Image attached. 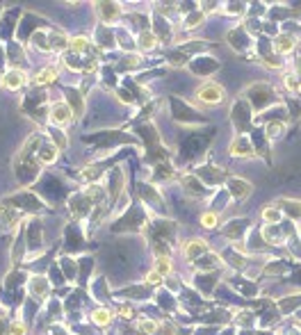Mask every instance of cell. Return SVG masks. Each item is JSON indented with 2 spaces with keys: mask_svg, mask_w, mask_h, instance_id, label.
I'll list each match as a JSON object with an SVG mask.
<instances>
[{
  "mask_svg": "<svg viewBox=\"0 0 301 335\" xmlns=\"http://www.w3.org/2000/svg\"><path fill=\"white\" fill-rule=\"evenodd\" d=\"M44 144V135L41 132H32L25 139V144L21 146L19 155L14 160V169H16V178L23 185L32 183L34 178L39 176V160H37V148Z\"/></svg>",
  "mask_w": 301,
  "mask_h": 335,
  "instance_id": "cell-1",
  "label": "cell"
},
{
  "mask_svg": "<svg viewBox=\"0 0 301 335\" xmlns=\"http://www.w3.org/2000/svg\"><path fill=\"white\" fill-rule=\"evenodd\" d=\"M224 96H226V92L217 82H205L197 89V100H201L203 105H219V103H224Z\"/></svg>",
  "mask_w": 301,
  "mask_h": 335,
  "instance_id": "cell-2",
  "label": "cell"
},
{
  "mask_svg": "<svg viewBox=\"0 0 301 335\" xmlns=\"http://www.w3.org/2000/svg\"><path fill=\"white\" fill-rule=\"evenodd\" d=\"M249 98L255 110H262V107H267L269 103H272L274 96H272V89H269L267 85H255L249 89Z\"/></svg>",
  "mask_w": 301,
  "mask_h": 335,
  "instance_id": "cell-3",
  "label": "cell"
},
{
  "mask_svg": "<svg viewBox=\"0 0 301 335\" xmlns=\"http://www.w3.org/2000/svg\"><path fill=\"white\" fill-rule=\"evenodd\" d=\"M2 85H5L7 89H12V92H19V89H23V87L27 85V75L23 71H19V69H9V71L2 75Z\"/></svg>",
  "mask_w": 301,
  "mask_h": 335,
  "instance_id": "cell-4",
  "label": "cell"
},
{
  "mask_svg": "<svg viewBox=\"0 0 301 335\" xmlns=\"http://www.w3.org/2000/svg\"><path fill=\"white\" fill-rule=\"evenodd\" d=\"M208 244L203 239H190V242L183 244V256L187 260H199V256H208Z\"/></svg>",
  "mask_w": 301,
  "mask_h": 335,
  "instance_id": "cell-5",
  "label": "cell"
},
{
  "mask_svg": "<svg viewBox=\"0 0 301 335\" xmlns=\"http://www.w3.org/2000/svg\"><path fill=\"white\" fill-rule=\"evenodd\" d=\"M71 119H73V110L66 105V103H55V105L50 107V121L57 125V128L59 125H66Z\"/></svg>",
  "mask_w": 301,
  "mask_h": 335,
  "instance_id": "cell-6",
  "label": "cell"
},
{
  "mask_svg": "<svg viewBox=\"0 0 301 335\" xmlns=\"http://www.w3.org/2000/svg\"><path fill=\"white\" fill-rule=\"evenodd\" d=\"M19 219H21L19 210H14V208H7L5 203L0 205V230L14 228V226L19 223Z\"/></svg>",
  "mask_w": 301,
  "mask_h": 335,
  "instance_id": "cell-7",
  "label": "cell"
},
{
  "mask_svg": "<svg viewBox=\"0 0 301 335\" xmlns=\"http://www.w3.org/2000/svg\"><path fill=\"white\" fill-rule=\"evenodd\" d=\"M57 73H59V66L57 64H48L44 66L41 71H37V75H34V85H50V82H55V78H57Z\"/></svg>",
  "mask_w": 301,
  "mask_h": 335,
  "instance_id": "cell-8",
  "label": "cell"
},
{
  "mask_svg": "<svg viewBox=\"0 0 301 335\" xmlns=\"http://www.w3.org/2000/svg\"><path fill=\"white\" fill-rule=\"evenodd\" d=\"M57 153L59 148L52 142H48V144H41L39 153H37V160H39V165H52L55 160H57Z\"/></svg>",
  "mask_w": 301,
  "mask_h": 335,
  "instance_id": "cell-9",
  "label": "cell"
},
{
  "mask_svg": "<svg viewBox=\"0 0 301 335\" xmlns=\"http://www.w3.org/2000/svg\"><path fill=\"white\" fill-rule=\"evenodd\" d=\"M107 194H110V201H114V198L119 196V194H121V191H124V173H121V171L119 169H114L110 173V183H107Z\"/></svg>",
  "mask_w": 301,
  "mask_h": 335,
  "instance_id": "cell-10",
  "label": "cell"
},
{
  "mask_svg": "<svg viewBox=\"0 0 301 335\" xmlns=\"http://www.w3.org/2000/svg\"><path fill=\"white\" fill-rule=\"evenodd\" d=\"M251 183H247V180H240V178H233L230 180V191H233V196L237 198V201H244V198H249L251 194Z\"/></svg>",
  "mask_w": 301,
  "mask_h": 335,
  "instance_id": "cell-11",
  "label": "cell"
},
{
  "mask_svg": "<svg viewBox=\"0 0 301 335\" xmlns=\"http://www.w3.org/2000/svg\"><path fill=\"white\" fill-rule=\"evenodd\" d=\"M96 7H99V14H100V19H103L105 23L117 21L119 14H121V9H119L117 2H96Z\"/></svg>",
  "mask_w": 301,
  "mask_h": 335,
  "instance_id": "cell-12",
  "label": "cell"
},
{
  "mask_svg": "<svg viewBox=\"0 0 301 335\" xmlns=\"http://www.w3.org/2000/svg\"><path fill=\"white\" fill-rule=\"evenodd\" d=\"M276 208H283L292 219H301V201H292V198H281L276 201Z\"/></svg>",
  "mask_w": 301,
  "mask_h": 335,
  "instance_id": "cell-13",
  "label": "cell"
},
{
  "mask_svg": "<svg viewBox=\"0 0 301 335\" xmlns=\"http://www.w3.org/2000/svg\"><path fill=\"white\" fill-rule=\"evenodd\" d=\"M295 37H290V34H278L274 41V48H276V53H281V55H288L292 53V48H295Z\"/></svg>",
  "mask_w": 301,
  "mask_h": 335,
  "instance_id": "cell-14",
  "label": "cell"
},
{
  "mask_svg": "<svg viewBox=\"0 0 301 335\" xmlns=\"http://www.w3.org/2000/svg\"><path fill=\"white\" fill-rule=\"evenodd\" d=\"M66 98H69V103H66V105L75 107L73 117H82V112H85V103H82V98H80V94L73 92V89H66Z\"/></svg>",
  "mask_w": 301,
  "mask_h": 335,
  "instance_id": "cell-15",
  "label": "cell"
},
{
  "mask_svg": "<svg viewBox=\"0 0 301 335\" xmlns=\"http://www.w3.org/2000/svg\"><path fill=\"white\" fill-rule=\"evenodd\" d=\"M230 153H233V155H244V158L253 155V153H251L249 142H247L244 137H235V139H233V144H230Z\"/></svg>",
  "mask_w": 301,
  "mask_h": 335,
  "instance_id": "cell-16",
  "label": "cell"
},
{
  "mask_svg": "<svg viewBox=\"0 0 301 335\" xmlns=\"http://www.w3.org/2000/svg\"><path fill=\"white\" fill-rule=\"evenodd\" d=\"M219 264H222V258L215 256V253H208L205 258H199L197 260L199 269H215V267H219Z\"/></svg>",
  "mask_w": 301,
  "mask_h": 335,
  "instance_id": "cell-17",
  "label": "cell"
},
{
  "mask_svg": "<svg viewBox=\"0 0 301 335\" xmlns=\"http://www.w3.org/2000/svg\"><path fill=\"white\" fill-rule=\"evenodd\" d=\"M262 221L265 223H278L281 221V210L276 205H267L262 208Z\"/></svg>",
  "mask_w": 301,
  "mask_h": 335,
  "instance_id": "cell-18",
  "label": "cell"
},
{
  "mask_svg": "<svg viewBox=\"0 0 301 335\" xmlns=\"http://www.w3.org/2000/svg\"><path fill=\"white\" fill-rule=\"evenodd\" d=\"M139 46H142V50H153L157 46V37L153 32H149V30H144L139 34Z\"/></svg>",
  "mask_w": 301,
  "mask_h": 335,
  "instance_id": "cell-19",
  "label": "cell"
},
{
  "mask_svg": "<svg viewBox=\"0 0 301 335\" xmlns=\"http://www.w3.org/2000/svg\"><path fill=\"white\" fill-rule=\"evenodd\" d=\"M155 271L160 276H169L171 274V258L169 256H157L155 258Z\"/></svg>",
  "mask_w": 301,
  "mask_h": 335,
  "instance_id": "cell-20",
  "label": "cell"
},
{
  "mask_svg": "<svg viewBox=\"0 0 301 335\" xmlns=\"http://www.w3.org/2000/svg\"><path fill=\"white\" fill-rule=\"evenodd\" d=\"M69 48H71L73 55H82L87 48H89V39H87V37H75V39H71Z\"/></svg>",
  "mask_w": 301,
  "mask_h": 335,
  "instance_id": "cell-21",
  "label": "cell"
},
{
  "mask_svg": "<svg viewBox=\"0 0 301 335\" xmlns=\"http://www.w3.org/2000/svg\"><path fill=\"white\" fill-rule=\"evenodd\" d=\"M92 319L99 324V326H107V324L112 322V312L110 310H105V308H99V310H94L92 312Z\"/></svg>",
  "mask_w": 301,
  "mask_h": 335,
  "instance_id": "cell-22",
  "label": "cell"
},
{
  "mask_svg": "<svg viewBox=\"0 0 301 335\" xmlns=\"http://www.w3.org/2000/svg\"><path fill=\"white\" fill-rule=\"evenodd\" d=\"M183 185L187 187V194H192V196H203V187H201V185H199L192 176L183 178Z\"/></svg>",
  "mask_w": 301,
  "mask_h": 335,
  "instance_id": "cell-23",
  "label": "cell"
},
{
  "mask_svg": "<svg viewBox=\"0 0 301 335\" xmlns=\"http://www.w3.org/2000/svg\"><path fill=\"white\" fill-rule=\"evenodd\" d=\"M48 135H50V142L55 146H57L59 151H62V148H66V139H64V132L59 130V128H50V130H48Z\"/></svg>",
  "mask_w": 301,
  "mask_h": 335,
  "instance_id": "cell-24",
  "label": "cell"
},
{
  "mask_svg": "<svg viewBox=\"0 0 301 335\" xmlns=\"http://www.w3.org/2000/svg\"><path fill=\"white\" fill-rule=\"evenodd\" d=\"M217 221H219V215H217V212H203L201 215V226L203 228H215Z\"/></svg>",
  "mask_w": 301,
  "mask_h": 335,
  "instance_id": "cell-25",
  "label": "cell"
},
{
  "mask_svg": "<svg viewBox=\"0 0 301 335\" xmlns=\"http://www.w3.org/2000/svg\"><path fill=\"white\" fill-rule=\"evenodd\" d=\"M203 19H205V14H203V12H194V14H190V16L185 19V30H194V27H197Z\"/></svg>",
  "mask_w": 301,
  "mask_h": 335,
  "instance_id": "cell-26",
  "label": "cell"
},
{
  "mask_svg": "<svg viewBox=\"0 0 301 335\" xmlns=\"http://www.w3.org/2000/svg\"><path fill=\"white\" fill-rule=\"evenodd\" d=\"M240 226H244V223H242V221H233V223L228 226V228L224 230V235L230 237V239H237V237H240V235L244 233V228H240Z\"/></svg>",
  "mask_w": 301,
  "mask_h": 335,
  "instance_id": "cell-27",
  "label": "cell"
},
{
  "mask_svg": "<svg viewBox=\"0 0 301 335\" xmlns=\"http://www.w3.org/2000/svg\"><path fill=\"white\" fill-rule=\"evenodd\" d=\"M283 132H285V123H278V121H274V123H269V125H267V137H269V139L281 137Z\"/></svg>",
  "mask_w": 301,
  "mask_h": 335,
  "instance_id": "cell-28",
  "label": "cell"
},
{
  "mask_svg": "<svg viewBox=\"0 0 301 335\" xmlns=\"http://www.w3.org/2000/svg\"><path fill=\"white\" fill-rule=\"evenodd\" d=\"M32 294H39V296H44L48 292V285H46V281L44 278H32Z\"/></svg>",
  "mask_w": 301,
  "mask_h": 335,
  "instance_id": "cell-29",
  "label": "cell"
},
{
  "mask_svg": "<svg viewBox=\"0 0 301 335\" xmlns=\"http://www.w3.org/2000/svg\"><path fill=\"white\" fill-rule=\"evenodd\" d=\"M137 329L142 331L144 335H150V333H155V331H157V324L150 322V319H139V322H137Z\"/></svg>",
  "mask_w": 301,
  "mask_h": 335,
  "instance_id": "cell-30",
  "label": "cell"
},
{
  "mask_svg": "<svg viewBox=\"0 0 301 335\" xmlns=\"http://www.w3.org/2000/svg\"><path fill=\"white\" fill-rule=\"evenodd\" d=\"M27 329L23 322H12L9 324V335H25Z\"/></svg>",
  "mask_w": 301,
  "mask_h": 335,
  "instance_id": "cell-31",
  "label": "cell"
},
{
  "mask_svg": "<svg viewBox=\"0 0 301 335\" xmlns=\"http://www.w3.org/2000/svg\"><path fill=\"white\" fill-rule=\"evenodd\" d=\"M283 82H285V89L288 92H299V85H297V78L292 75V73H288L285 78H283Z\"/></svg>",
  "mask_w": 301,
  "mask_h": 335,
  "instance_id": "cell-32",
  "label": "cell"
},
{
  "mask_svg": "<svg viewBox=\"0 0 301 335\" xmlns=\"http://www.w3.org/2000/svg\"><path fill=\"white\" fill-rule=\"evenodd\" d=\"M160 281H162V276H160L155 269L146 274V283H149V285H160Z\"/></svg>",
  "mask_w": 301,
  "mask_h": 335,
  "instance_id": "cell-33",
  "label": "cell"
},
{
  "mask_svg": "<svg viewBox=\"0 0 301 335\" xmlns=\"http://www.w3.org/2000/svg\"><path fill=\"white\" fill-rule=\"evenodd\" d=\"M137 64H139V57H135V55H132V57H125V66H130V69H135Z\"/></svg>",
  "mask_w": 301,
  "mask_h": 335,
  "instance_id": "cell-34",
  "label": "cell"
},
{
  "mask_svg": "<svg viewBox=\"0 0 301 335\" xmlns=\"http://www.w3.org/2000/svg\"><path fill=\"white\" fill-rule=\"evenodd\" d=\"M121 315H124V317H130V315H132V310H130V308H125V306H124V308H121Z\"/></svg>",
  "mask_w": 301,
  "mask_h": 335,
  "instance_id": "cell-35",
  "label": "cell"
},
{
  "mask_svg": "<svg viewBox=\"0 0 301 335\" xmlns=\"http://www.w3.org/2000/svg\"><path fill=\"white\" fill-rule=\"evenodd\" d=\"M299 94H301V85H299Z\"/></svg>",
  "mask_w": 301,
  "mask_h": 335,
  "instance_id": "cell-36",
  "label": "cell"
}]
</instances>
